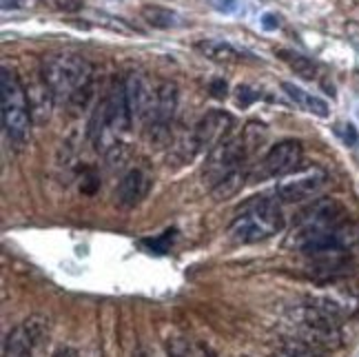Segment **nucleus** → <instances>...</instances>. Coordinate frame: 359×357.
<instances>
[{"label":"nucleus","mask_w":359,"mask_h":357,"mask_svg":"<svg viewBox=\"0 0 359 357\" xmlns=\"http://www.w3.org/2000/svg\"><path fill=\"white\" fill-rule=\"evenodd\" d=\"M196 49L213 62H238L242 58V53L224 40H200L196 43Z\"/></svg>","instance_id":"2eb2a0df"},{"label":"nucleus","mask_w":359,"mask_h":357,"mask_svg":"<svg viewBox=\"0 0 359 357\" xmlns=\"http://www.w3.org/2000/svg\"><path fill=\"white\" fill-rule=\"evenodd\" d=\"M40 74L47 80L58 102L85 109L93 93V67L76 53H47L40 62Z\"/></svg>","instance_id":"f257e3e1"},{"label":"nucleus","mask_w":359,"mask_h":357,"mask_svg":"<svg viewBox=\"0 0 359 357\" xmlns=\"http://www.w3.org/2000/svg\"><path fill=\"white\" fill-rule=\"evenodd\" d=\"M255 98H257V91H253L251 87H246V85H240V87H238V102H240L242 107L251 105Z\"/></svg>","instance_id":"a878e982"},{"label":"nucleus","mask_w":359,"mask_h":357,"mask_svg":"<svg viewBox=\"0 0 359 357\" xmlns=\"http://www.w3.org/2000/svg\"><path fill=\"white\" fill-rule=\"evenodd\" d=\"M346 224V211L339 202L335 200H317L313 207H309L297 220V229L293 242L299 238L313 236V233H322V231H330V229H339Z\"/></svg>","instance_id":"39448f33"},{"label":"nucleus","mask_w":359,"mask_h":357,"mask_svg":"<svg viewBox=\"0 0 359 357\" xmlns=\"http://www.w3.org/2000/svg\"><path fill=\"white\" fill-rule=\"evenodd\" d=\"M280 58L291 67L295 74H299L302 78L306 80H313L315 78V65L306 58L302 56V53H295V51H280Z\"/></svg>","instance_id":"a211bd4d"},{"label":"nucleus","mask_w":359,"mask_h":357,"mask_svg":"<svg viewBox=\"0 0 359 357\" xmlns=\"http://www.w3.org/2000/svg\"><path fill=\"white\" fill-rule=\"evenodd\" d=\"M124 91H127L131 120H140L144 125H149L158 105V91H151L147 78L135 72L124 78Z\"/></svg>","instance_id":"0eeeda50"},{"label":"nucleus","mask_w":359,"mask_h":357,"mask_svg":"<svg viewBox=\"0 0 359 357\" xmlns=\"http://www.w3.org/2000/svg\"><path fill=\"white\" fill-rule=\"evenodd\" d=\"M40 5L53 9V11H65V13H74L82 9V0H40Z\"/></svg>","instance_id":"412c9836"},{"label":"nucleus","mask_w":359,"mask_h":357,"mask_svg":"<svg viewBox=\"0 0 359 357\" xmlns=\"http://www.w3.org/2000/svg\"><path fill=\"white\" fill-rule=\"evenodd\" d=\"M282 89H284V93L291 98L293 102H297L299 107H304V102H306V98H309V93L304 91L302 87H297V85H293V82H282Z\"/></svg>","instance_id":"b1692460"},{"label":"nucleus","mask_w":359,"mask_h":357,"mask_svg":"<svg viewBox=\"0 0 359 357\" xmlns=\"http://www.w3.org/2000/svg\"><path fill=\"white\" fill-rule=\"evenodd\" d=\"M304 109L311 112V114H315V116H320V118H328V114H330L328 102L322 100V98H317V95H311V93H309L306 102H304Z\"/></svg>","instance_id":"4be33fe9"},{"label":"nucleus","mask_w":359,"mask_h":357,"mask_svg":"<svg viewBox=\"0 0 359 357\" xmlns=\"http://www.w3.org/2000/svg\"><path fill=\"white\" fill-rule=\"evenodd\" d=\"M262 27L269 29V32H273V29H278V27H280V20L275 18L273 13H264V16H262Z\"/></svg>","instance_id":"c756f323"},{"label":"nucleus","mask_w":359,"mask_h":357,"mask_svg":"<svg viewBox=\"0 0 359 357\" xmlns=\"http://www.w3.org/2000/svg\"><path fill=\"white\" fill-rule=\"evenodd\" d=\"M284 229V215L280 211V204L259 196L246 202L238 211V217L229 227V238L238 244H253L259 240H266Z\"/></svg>","instance_id":"f03ea898"},{"label":"nucleus","mask_w":359,"mask_h":357,"mask_svg":"<svg viewBox=\"0 0 359 357\" xmlns=\"http://www.w3.org/2000/svg\"><path fill=\"white\" fill-rule=\"evenodd\" d=\"M34 337L27 331V326L20 324L13 331H9V335L5 337L3 344V357H32L34 353Z\"/></svg>","instance_id":"4468645a"},{"label":"nucleus","mask_w":359,"mask_h":357,"mask_svg":"<svg viewBox=\"0 0 359 357\" xmlns=\"http://www.w3.org/2000/svg\"><path fill=\"white\" fill-rule=\"evenodd\" d=\"M211 93L215 95V98H219V100L226 98V95H229V87H226V82H224L222 78L213 80V82H211Z\"/></svg>","instance_id":"c85d7f7f"},{"label":"nucleus","mask_w":359,"mask_h":357,"mask_svg":"<svg viewBox=\"0 0 359 357\" xmlns=\"http://www.w3.org/2000/svg\"><path fill=\"white\" fill-rule=\"evenodd\" d=\"M271 357H317L315 346L306 344V342H288L280 351H275Z\"/></svg>","instance_id":"6ab92c4d"},{"label":"nucleus","mask_w":359,"mask_h":357,"mask_svg":"<svg viewBox=\"0 0 359 357\" xmlns=\"http://www.w3.org/2000/svg\"><path fill=\"white\" fill-rule=\"evenodd\" d=\"M302 162V144L297 140H284L273 144L262 160V177H286L297 171Z\"/></svg>","instance_id":"1a4fd4ad"},{"label":"nucleus","mask_w":359,"mask_h":357,"mask_svg":"<svg viewBox=\"0 0 359 357\" xmlns=\"http://www.w3.org/2000/svg\"><path fill=\"white\" fill-rule=\"evenodd\" d=\"M98 187H100V180L89 171V175H87L85 180H82V184H80V191H82V194H87V196H93V194H95V189H98Z\"/></svg>","instance_id":"bb28decb"},{"label":"nucleus","mask_w":359,"mask_h":357,"mask_svg":"<svg viewBox=\"0 0 359 357\" xmlns=\"http://www.w3.org/2000/svg\"><path fill=\"white\" fill-rule=\"evenodd\" d=\"M211 7L217 9V11H224V13L238 11V3H236V0H211Z\"/></svg>","instance_id":"cd10ccee"},{"label":"nucleus","mask_w":359,"mask_h":357,"mask_svg":"<svg viewBox=\"0 0 359 357\" xmlns=\"http://www.w3.org/2000/svg\"><path fill=\"white\" fill-rule=\"evenodd\" d=\"M27 98H29L32 118L36 122H47L51 118V109H53V102H56V95H53L45 78H40L38 82L27 87Z\"/></svg>","instance_id":"ddd939ff"},{"label":"nucleus","mask_w":359,"mask_h":357,"mask_svg":"<svg viewBox=\"0 0 359 357\" xmlns=\"http://www.w3.org/2000/svg\"><path fill=\"white\" fill-rule=\"evenodd\" d=\"M231 122L233 120H231L229 114H222V112L206 114L189 135V142H187L189 158H193L202 149H209V147L213 149L219 140L226 138V131L231 127Z\"/></svg>","instance_id":"423d86ee"},{"label":"nucleus","mask_w":359,"mask_h":357,"mask_svg":"<svg viewBox=\"0 0 359 357\" xmlns=\"http://www.w3.org/2000/svg\"><path fill=\"white\" fill-rule=\"evenodd\" d=\"M149 189H151L149 175L140 169H131L129 173H124L116 189V202L122 209H133L147 198Z\"/></svg>","instance_id":"f8f14e48"},{"label":"nucleus","mask_w":359,"mask_h":357,"mask_svg":"<svg viewBox=\"0 0 359 357\" xmlns=\"http://www.w3.org/2000/svg\"><path fill=\"white\" fill-rule=\"evenodd\" d=\"M326 182V173L320 169H313L306 173H297V175H286L275 187V196L280 202L293 204L313 198L317 191H320Z\"/></svg>","instance_id":"6e6552de"},{"label":"nucleus","mask_w":359,"mask_h":357,"mask_svg":"<svg viewBox=\"0 0 359 357\" xmlns=\"http://www.w3.org/2000/svg\"><path fill=\"white\" fill-rule=\"evenodd\" d=\"M0 114L9 142L16 149L25 147L32 131V107L20 78L7 67L0 72Z\"/></svg>","instance_id":"7ed1b4c3"},{"label":"nucleus","mask_w":359,"mask_h":357,"mask_svg":"<svg viewBox=\"0 0 359 357\" xmlns=\"http://www.w3.org/2000/svg\"><path fill=\"white\" fill-rule=\"evenodd\" d=\"M175 107H177V89L171 82H162L158 89V105L154 118L149 122V138L156 142H164L169 135V127L175 118Z\"/></svg>","instance_id":"9d476101"},{"label":"nucleus","mask_w":359,"mask_h":357,"mask_svg":"<svg viewBox=\"0 0 359 357\" xmlns=\"http://www.w3.org/2000/svg\"><path fill=\"white\" fill-rule=\"evenodd\" d=\"M25 326H27V331L32 333L34 344H38V342H43V339L49 335V324H47L45 318H29V320L25 322Z\"/></svg>","instance_id":"aec40b11"},{"label":"nucleus","mask_w":359,"mask_h":357,"mask_svg":"<svg viewBox=\"0 0 359 357\" xmlns=\"http://www.w3.org/2000/svg\"><path fill=\"white\" fill-rule=\"evenodd\" d=\"M293 324L297 326L302 342L315 349H337L341 344V328L337 318L313 302L293 311Z\"/></svg>","instance_id":"20e7f679"},{"label":"nucleus","mask_w":359,"mask_h":357,"mask_svg":"<svg viewBox=\"0 0 359 357\" xmlns=\"http://www.w3.org/2000/svg\"><path fill=\"white\" fill-rule=\"evenodd\" d=\"M173 238H175V229L164 231V236H162V238L147 240L144 244H147V246H151V249H154L156 253H167V251H169V244L173 242Z\"/></svg>","instance_id":"5701e85b"},{"label":"nucleus","mask_w":359,"mask_h":357,"mask_svg":"<svg viewBox=\"0 0 359 357\" xmlns=\"http://www.w3.org/2000/svg\"><path fill=\"white\" fill-rule=\"evenodd\" d=\"M104 109H107V120L109 127L116 133L127 131L131 127V112H129V102H127V91H124V82H114L109 87V93L102 98Z\"/></svg>","instance_id":"9b49d317"},{"label":"nucleus","mask_w":359,"mask_h":357,"mask_svg":"<svg viewBox=\"0 0 359 357\" xmlns=\"http://www.w3.org/2000/svg\"><path fill=\"white\" fill-rule=\"evenodd\" d=\"M339 133H341L344 142H346L348 147H357V144H359V133H357L355 125H351V122H346V125H341Z\"/></svg>","instance_id":"393cba45"},{"label":"nucleus","mask_w":359,"mask_h":357,"mask_svg":"<svg viewBox=\"0 0 359 357\" xmlns=\"http://www.w3.org/2000/svg\"><path fill=\"white\" fill-rule=\"evenodd\" d=\"M142 20L156 29H173V27L180 25V16L175 11L160 7V5H147L142 7Z\"/></svg>","instance_id":"f3484780"},{"label":"nucleus","mask_w":359,"mask_h":357,"mask_svg":"<svg viewBox=\"0 0 359 357\" xmlns=\"http://www.w3.org/2000/svg\"><path fill=\"white\" fill-rule=\"evenodd\" d=\"M246 177H248V173H246V169H236V171H231L226 177H222L217 184H213L211 187V196H213V200H217V202H222V200H229V198H233V196H238L240 191H242V187H244V182H246Z\"/></svg>","instance_id":"dca6fc26"},{"label":"nucleus","mask_w":359,"mask_h":357,"mask_svg":"<svg viewBox=\"0 0 359 357\" xmlns=\"http://www.w3.org/2000/svg\"><path fill=\"white\" fill-rule=\"evenodd\" d=\"M53 357H80V355H78V351L72 349V346H60L56 353H53Z\"/></svg>","instance_id":"7c9ffc66"}]
</instances>
